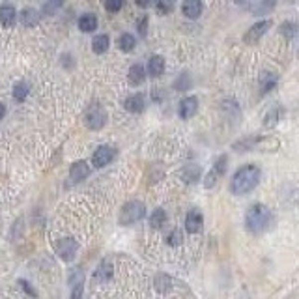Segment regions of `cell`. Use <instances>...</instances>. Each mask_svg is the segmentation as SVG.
<instances>
[{
    "mask_svg": "<svg viewBox=\"0 0 299 299\" xmlns=\"http://www.w3.org/2000/svg\"><path fill=\"white\" fill-rule=\"evenodd\" d=\"M262 180V170L256 165H243L241 169L236 170V174L230 182V193L243 197L247 193H251L253 189L258 187Z\"/></svg>",
    "mask_w": 299,
    "mask_h": 299,
    "instance_id": "1",
    "label": "cell"
},
{
    "mask_svg": "<svg viewBox=\"0 0 299 299\" xmlns=\"http://www.w3.org/2000/svg\"><path fill=\"white\" fill-rule=\"evenodd\" d=\"M232 148L239 152V154H245V152H277L281 148V140L273 135H247V137L238 138Z\"/></svg>",
    "mask_w": 299,
    "mask_h": 299,
    "instance_id": "2",
    "label": "cell"
},
{
    "mask_svg": "<svg viewBox=\"0 0 299 299\" xmlns=\"http://www.w3.org/2000/svg\"><path fill=\"white\" fill-rule=\"evenodd\" d=\"M273 224V213L264 204H253L245 213V228L251 234H262Z\"/></svg>",
    "mask_w": 299,
    "mask_h": 299,
    "instance_id": "3",
    "label": "cell"
},
{
    "mask_svg": "<svg viewBox=\"0 0 299 299\" xmlns=\"http://www.w3.org/2000/svg\"><path fill=\"white\" fill-rule=\"evenodd\" d=\"M146 215V206L140 200H131L120 211V224H133L138 222L140 219H144Z\"/></svg>",
    "mask_w": 299,
    "mask_h": 299,
    "instance_id": "4",
    "label": "cell"
},
{
    "mask_svg": "<svg viewBox=\"0 0 299 299\" xmlns=\"http://www.w3.org/2000/svg\"><path fill=\"white\" fill-rule=\"evenodd\" d=\"M226 167H228V157L226 155H219L215 159L213 167L207 170V174H204V187L206 189H213L215 185L219 184V180L224 176Z\"/></svg>",
    "mask_w": 299,
    "mask_h": 299,
    "instance_id": "5",
    "label": "cell"
},
{
    "mask_svg": "<svg viewBox=\"0 0 299 299\" xmlns=\"http://www.w3.org/2000/svg\"><path fill=\"white\" fill-rule=\"evenodd\" d=\"M85 123L94 131H100L107 125V112L100 103H92L85 112Z\"/></svg>",
    "mask_w": 299,
    "mask_h": 299,
    "instance_id": "6",
    "label": "cell"
},
{
    "mask_svg": "<svg viewBox=\"0 0 299 299\" xmlns=\"http://www.w3.org/2000/svg\"><path fill=\"white\" fill-rule=\"evenodd\" d=\"M271 21L269 19H262V21H256V23L249 28V30L245 32V36H243V39H245V43H256V41H260L266 34H268V30L271 28Z\"/></svg>",
    "mask_w": 299,
    "mask_h": 299,
    "instance_id": "7",
    "label": "cell"
},
{
    "mask_svg": "<svg viewBox=\"0 0 299 299\" xmlns=\"http://www.w3.org/2000/svg\"><path fill=\"white\" fill-rule=\"evenodd\" d=\"M116 157V150L112 146H100L92 155V165L96 169H103Z\"/></svg>",
    "mask_w": 299,
    "mask_h": 299,
    "instance_id": "8",
    "label": "cell"
},
{
    "mask_svg": "<svg viewBox=\"0 0 299 299\" xmlns=\"http://www.w3.org/2000/svg\"><path fill=\"white\" fill-rule=\"evenodd\" d=\"M79 251V243L73 238H64L58 243V256L64 262H71Z\"/></svg>",
    "mask_w": 299,
    "mask_h": 299,
    "instance_id": "9",
    "label": "cell"
},
{
    "mask_svg": "<svg viewBox=\"0 0 299 299\" xmlns=\"http://www.w3.org/2000/svg\"><path fill=\"white\" fill-rule=\"evenodd\" d=\"M199 112V100L195 96H189V98H184L180 101V107H178V114L182 120H189L193 116Z\"/></svg>",
    "mask_w": 299,
    "mask_h": 299,
    "instance_id": "10",
    "label": "cell"
},
{
    "mask_svg": "<svg viewBox=\"0 0 299 299\" xmlns=\"http://www.w3.org/2000/svg\"><path fill=\"white\" fill-rule=\"evenodd\" d=\"M286 114V108L283 105H273V107L268 108V112L264 114V127H268V129H273L279 125V122L284 118Z\"/></svg>",
    "mask_w": 299,
    "mask_h": 299,
    "instance_id": "11",
    "label": "cell"
},
{
    "mask_svg": "<svg viewBox=\"0 0 299 299\" xmlns=\"http://www.w3.org/2000/svg\"><path fill=\"white\" fill-rule=\"evenodd\" d=\"M202 224H204L202 213H200L199 209H191L187 213V217H185V230L189 232V234H199Z\"/></svg>",
    "mask_w": 299,
    "mask_h": 299,
    "instance_id": "12",
    "label": "cell"
},
{
    "mask_svg": "<svg viewBox=\"0 0 299 299\" xmlns=\"http://www.w3.org/2000/svg\"><path fill=\"white\" fill-rule=\"evenodd\" d=\"M202 11H204L202 0H184V4H182V13L187 19H199Z\"/></svg>",
    "mask_w": 299,
    "mask_h": 299,
    "instance_id": "13",
    "label": "cell"
},
{
    "mask_svg": "<svg viewBox=\"0 0 299 299\" xmlns=\"http://www.w3.org/2000/svg\"><path fill=\"white\" fill-rule=\"evenodd\" d=\"M277 83H279V75L277 73H273V71H269V69H266V71H262L260 77H258V85H260V94H269L273 88L277 86Z\"/></svg>",
    "mask_w": 299,
    "mask_h": 299,
    "instance_id": "14",
    "label": "cell"
},
{
    "mask_svg": "<svg viewBox=\"0 0 299 299\" xmlns=\"http://www.w3.org/2000/svg\"><path fill=\"white\" fill-rule=\"evenodd\" d=\"M123 107H125V110L133 112V114H140L146 108L144 94H133V96H129L127 100L123 101Z\"/></svg>",
    "mask_w": 299,
    "mask_h": 299,
    "instance_id": "15",
    "label": "cell"
},
{
    "mask_svg": "<svg viewBox=\"0 0 299 299\" xmlns=\"http://www.w3.org/2000/svg\"><path fill=\"white\" fill-rule=\"evenodd\" d=\"M165 68H167V64H165V58L159 56V54H155L152 56L150 60H148V66H146V71H148V75L150 77H161L163 73H165Z\"/></svg>",
    "mask_w": 299,
    "mask_h": 299,
    "instance_id": "16",
    "label": "cell"
},
{
    "mask_svg": "<svg viewBox=\"0 0 299 299\" xmlns=\"http://www.w3.org/2000/svg\"><path fill=\"white\" fill-rule=\"evenodd\" d=\"M88 176H90V167H88L85 161H77L71 165V169H69V178H71L75 184L86 180Z\"/></svg>",
    "mask_w": 299,
    "mask_h": 299,
    "instance_id": "17",
    "label": "cell"
},
{
    "mask_svg": "<svg viewBox=\"0 0 299 299\" xmlns=\"http://www.w3.org/2000/svg\"><path fill=\"white\" fill-rule=\"evenodd\" d=\"M146 75H148V71H146L144 66H140V64H133V66L129 68V73H127V81H129L131 86H138L146 81Z\"/></svg>",
    "mask_w": 299,
    "mask_h": 299,
    "instance_id": "18",
    "label": "cell"
},
{
    "mask_svg": "<svg viewBox=\"0 0 299 299\" xmlns=\"http://www.w3.org/2000/svg\"><path fill=\"white\" fill-rule=\"evenodd\" d=\"M200 176H202V169L199 165H195V163H189V165H185L182 169V180L185 184H197Z\"/></svg>",
    "mask_w": 299,
    "mask_h": 299,
    "instance_id": "19",
    "label": "cell"
},
{
    "mask_svg": "<svg viewBox=\"0 0 299 299\" xmlns=\"http://www.w3.org/2000/svg\"><path fill=\"white\" fill-rule=\"evenodd\" d=\"M15 23H17L15 8H13V6H9V4L0 6V24H2V26H6V28H9V26H13Z\"/></svg>",
    "mask_w": 299,
    "mask_h": 299,
    "instance_id": "20",
    "label": "cell"
},
{
    "mask_svg": "<svg viewBox=\"0 0 299 299\" xmlns=\"http://www.w3.org/2000/svg\"><path fill=\"white\" fill-rule=\"evenodd\" d=\"M39 21H41V13H39L38 9L34 8H24L23 11H21V23L24 24V26H36V24H39Z\"/></svg>",
    "mask_w": 299,
    "mask_h": 299,
    "instance_id": "21",
    "label": "cell"
},
{
    "mask_svg": "<svg viewBox=\"0 0 299 299\" xmlns=\"http://www.w3.org/2000/svg\"><path fill=\"white\" fill-rule=\"evenodd\" d=\"M108 47H110V39H108L107 34H100V36H96L92 41V51L96 54H105L108 51Z\"/></svg>",
    "mask_w": 299,
    "mask_h": 299,
    "instance_id": "22",
    "label": "cell"
},
{
    "mask_svg": "<svg viewBox=\"0 0 299 299\" xmlns=\"http://www.w3.org/2000/svg\"><path fill=\"white\" fill-rule=\"evenodd\" d=\"M98 28V17L94 13H85L79 19V30L83 32H94Z\"/></svg>",
    "mask_w": 299,
    "mask_h": 299,
    "instance_id": "23",
    "label": "cell"
},
{
    "mask_svg": "<svg viewBox=\"0 0 299 299\" xmlns=\"http://www.w3.org/2000/svg\"><path fill=\"white\" fill-rule=\"evenodd\" d=\"M277 6V0H258L253 6L254 15H264V13H271Z\"/></svg>",
    "mask_w": 299,
    "mask_h": 299,
    "instance_id": "24",
    "label": "cell"
},
{
    "mask_svg": "<svg viewBox=\"0 0 299 299\" xmlns=\"http://www.w3.org/2000/svg\"><path fill=\"white\" fill-rule=\"evenodd\" d=\"M281 36L286 39H294L296 36H298L299 32V24L296 23V21H284L283 24H281Z\"/></svg>",
    "mask_w": 299,
    "mask_h": 299,
    "instance_id": "25",
    "label": "cell"
},
{
    "mask_svg": "<svg viewBox=\"0 0 299 299\" xmlns=\"http://www.w3.org/2000/svg\"><path fill=\"white\" fill-rule=\"evenodd\" d=\"M11 94H13V100L15 101H24L26 96L30 94V86H28V83H24V81H19V83H15Z\"/></svg>",
    "mask_w": 299,
    "mask_h": 299,
    "instance_id": "26",
    "label": "cell"
},
{
    "mask_svg": "<svg viewBox=\"0 0 299 299\" xmlns=\"http://www.w3.org/2000/svg\"><path fill=\"white\" fill-rule=\"evenodd\" d=\"M135 45H137V39H135V36L133 34H122L120 36V39H118V47H120V51H123V53H129V51H133L135 49Z\"/></svg>",
    "mask_w": 299,
    "mask_h": 299,
    "instance_id": "27",
    "label": "cell"
},
{
    "mask_svg": "<svg viewBox=\"0 0 299 299\" xmlns=\"http://www.w3.org/2000/svg\"><path fill=\"white\" fill-rule=\"evenodd\" d=\"M165 222H167V211L161 209V207L154 209V213H152V217H150V226L157 230V228H161Z\"/></svg>",
    "mask_w": 299,
    "mask_h": 299,
    "instance_id": "28",
    "label": "cell"
},
{
    "mask_svg": "<svg viewBox=\"0 0 299 299\" xmlns=\"http://www.w3.org/2000/svg\"><path fill=\"white\" fill-rule=\"evenodd\" d=\"M110 275H112V268H110V264L103 262L100 268H98V271H96L94 279H96V281H100V283H105V281L110 279Z\"/></svg>",
    "mask_w": 299,
    "mask_h": 299,
    "instance_id": "29",
    "label": "cell"
},
{
    "mask_svg": "<svg viewBox=\"0 0 299 299\" xmlns=\"http://www.w3.org/2000/svg\"><path fill=\"white\" fill-rule=\"evenodd\" d=\"M174 6H176V0H157V4H155L157 13H161V15L170 13L174 9Z\"/></svg>",
    "mask_w": 299,
    "mask_h": 299,
    "instance_id": "30",
    "label": "cell"
},
{
    "mask_svg": "<svg viewBox=\"0 0 299 299\" xmlns=\"http://www.w3.org/2000/svg\"><path fill=\"white\" fill-rule=\"evenodd\" d=\"M191 77H189V73H182L180 77L174 81V88L176 90H180V92H184V90H187V88H191Z\"/></svg>",
    "mask_w": 299,
    "mask_h": 299,
    "instance_id": "31",
    "label": "cell"
},
{
    "mask_svg": "<svg viewBox=\"0 0 299 299\" xmlns=\"http://www.w3.org/2000/svg\"><path fill=\"white\" fill-rule=\"evenodd\" d=\"M64 2H66V0H47L45 6H43L45 15H54V13L64 6Z\"/></svg>",
    "mask_w": 299,
    "mask_h": 299,
    "instance_id": "32",
    "label": "cell"
},
{
    "mask_svg": "<svg viewBox=\"0 0 299 299\" xmlns=\"http://www.w3.org/2000/svg\"><path fill=\"white\" fill-rule=\"evenodd\" d=\"M123 2H125V0H105V8H107V11H110V13H118V11L122 9Z\"/></svg>",
    "mask_w": 299,
    "mask_h": 299,
    "instance_id": "33",
    "label": "cell"
},
{
    "mask_svg": "<svg viewBox=\"0 0 299 299\" xmlns=\"http://www.w3.org/2000/svg\"><path fill=\"white\" fill-rule=\"evenodd\" d=\"M182 239H184V236H182V232L178 230H172L169 234V238H167V243H169V245H172V247H176V245H180V243H182Z\"/></svg>",
    "mask_w": 299,
    "mask_h": 299,
    "instance_id": "34",
    "label": "cell"
},
{
    "mask_svg": "<svg viewBox=\"0 0 299 299\" xmlns=\"http://www.w3.org/2000/svg\"><path fill=\"white\" fill-rule=\"evenodd\" d=\"M137 28H138V34H140V36L144 38V36H146V32H148V17L144 15V17H140V19H138Z\"/></svg>",
    "mask_w": 299,
    "mask_h": 299,
    "instance_id": "35",
    "label": "cell"
},
{
    "mask_svg": "<svg viewBox=\"0 0 299 299\" xmlns=\"http://www.w3.org/2000/svg\"><path fill=\"white\" fill-rule=\"evenodd\" d=\"M83 298V281L75 283L73 286V294H71V299H81Z\"/></svg>",
    "mask_w": 299,
    "mask_h": 299,
    "instance_id": "36",
    "label": "cell"
},
{
    "mask_svg": "<svg viewBox=\"0 0 299 299\" xmlns=\"http://www.w3.org/2000/svg\"><path fill=\"white\" fill-rule=\"evenodd\" d=\"M135 2H137V6H140V8H148L152 4V0H135Z\"/></svg>",
    "mask_w": 299,
    "mask_h": 299,
    "instance_id": "37",
    "label": "cell"
},
{
    "mask_svg": "<svg viewBox=\"0 0 299 299\" xmlns=\"http://www.w3.org/2000/svg\"><path fill=\"white\" fill-rule=\"evenodd\" d=\"M21 286H23V288H24L26 292H28V294H32V296H36V292L30 290V286H28V283H26V281H21Z\"/></svg>",
    "mask_w": 299,
    "mask_h": 299,
    "instance_id": "38",
    "label": "cell"
},
{
    "mask_svg": "<svg viewBox=\"0 0 299 299\" xmlns=\"http://www.w3.org/2000/svg\"><path fill=\"white\" fill-rule=\"evenodd\" d=\"M4 114H6V107H4V105H2V103H0V120H2V118H4Z\"/></svg>",
    "mask_w": 299,
    "mask_h": 299,
    "instance_id": "39",
    "label": "cell"
},
{
    "mask_svg": "<svg viewBox=\"0 0 299 299\" xmlns=\"http://www.w3.org/2000/svg\"><path fill=\"white\" fill-rule=\"evenodd\" d=\"M236 4H245V0H234Z\"/></svg>",
    "mask_w": 299,
    "mask_h": 299,
    "instance_id": "40",
    "label": "cell"
}]
</instances>
